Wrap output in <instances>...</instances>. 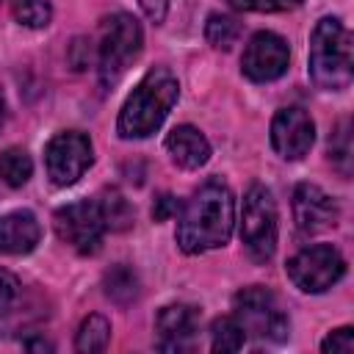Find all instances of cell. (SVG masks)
Returning <instances> with one entry per match:
<instances>
[{
	"mask_svg": "<svg viewBox=\"0 0 354 354\" xmlns=\"http://www.w3.org/2000/svg\"><path fill=\"white\" fill-rule=\"evenodd\" d=\"M235 224V199L221 180H207L183 205L177 218V243L185 254L218 249L230 241Z\"/></svg>",
	"mask_w": 354,
	"mask_h": 354,
	"instance_id": "6da1fadb",
	"label": "cell"
},
{
	"mask_svg": "<svg viewBox=\"0 0 354 354\" xmlns=\"http://www.w3.org/2000/svg\"><path fill=\"white\" fill-rule=\"evenodd\" d=\"M177 97H180L177 77L166 66L149 69L138 80V86L133 88V94L124 100V105L119 111V122H116L119 136L122 138H147V136H152L163 124L169 111L174 108Z\"/></svg>",
	"mask_w": 354,
	"mask_h": 354,
	"instance_id": "7a4b0ae2",
	"label": "cell"
},
{
	"mask_svg": "<svg viewBox=\"0 0 354 354\" xmlns=\"http://www.w3.org/2000/svg\"><path fill=\"white\" fill-rule=\"evenodd\" d=\"M310 77L324 91H343L354 77V44L348 28L324 17L310 36Z\"/></svg>",
	"mask_w": 354,
	"mask_h": 354,
	"instance_id": "3957f363",
	"label": "cell"
},
{
	"mask_svg": "<svg viewBox=\"0 0 354 354\" xmlns=\"http://www.w3.org/2000/svg\"><path fill=\"white\" fill-rule=\"evenodd\" d=\"M141 44H144V33L133 14L116 11L100 22L94 55H97V69L105 86L116 83L124 75V69L138 58Z\"/></svg>",
	"mask_w": 354,
	"mask_h": 354,
	"instance_id": "277c9868",
	"label": "cell"
},
{
	"mask_svg": "<svg viewBox=\"0 0 354 354\" xmlns=\"http://www.w3.org/2000/svg\"><path fill=\"white\" fill-rule=\"evenodd\" d=\"M241 241L254 263H268L277 252V202L260 183H254L243 196Z\"/></svg>",
	"mask_w": 354,
	"mask_h": 354,
	"instance_id": "5b68a950",
	"label": "cell"
},
{
	"mask_svg": "<svg viewBox=\"0 0 354 354\" xmlns=\"http://www.w3.org/2000/svg\"><path fill=\"white\" fill-rule=\"evenodd\" d=\"M238 324L243 326L246 335H254L260 340H271V343H282L288 337V315L279 307L277 296L263 288V285H249L243 290L235 293V313Z\"/></svg>",
	"mask_w": 354,
	"mask_h": 354,
	"instance_id": "8992f818",
	"label": "cell"
},
{
	"mask_svg": "<svg viewBox=\"0 0 354 354\" xmlns=\"http://www.w3.org/2000/svg\"><path fill=\"white\" fill-rule=\"evenodd\" d=\"M285 268H288L290 282L299 290L324 293L346 274V260L332 243H315V246H307L299 254H293Z\"/></svg>",
	"mask_w": 354,
	"mask_h": 354,
	"instance_id": "52a82bcc",
	"label": "cell"
},
{
	"mask_svg": "<svg viewBox=\"0 0 354 354\" xmlns=\"http://www.w3.org/2000/svg\"><path fill=\"white\" fill-rule=\"evenodd\" d=\"M53 224H55L58 238L66 246H72L77 254H94L102 243L105 221L94 199H80V202L58 207Z\"/></svg>",
	"mask_w": 354,
	"mask_h": 354,
	"instance_id": "ba28073f",
	"label": "cell"
},
{
	"mask_svg": "<svg viewBox=\"0 0 354 354\" xmlns=\"http://www.w3.org/2000/svg\"><path fill=\"white\" fill-rule=\"evenodd\" d=\"M91 160H94L91 141H88L86 133H77V130L58 133L44 147L47 177L55 185H72V183H77L83 177V171L91 166Z\"/></svg>",
	"mask_w": 354,
	"mask_h": 354,
	"instance_id": "9c48e42d",
	"label": "cell"
},
{
	"mask_svg": "<svg viewBox=\"0 0 354 354\" xmlns=\"http://www.w3.org/2000/svg\"><path fill=\"white\" fill-rule=\"evenodd\" d=\"M288 61H290L288 41L271 30H260L249 39L243 58H241V69L249 80L268 83V80H277L279 75H285Z\"/></svg>",
	"mask_w": 354,
	"mask_h": 354,
	"instance_id": "30bf717a",
	"label": "cell"
},
{
	"mask_svg": "<svg viewBox=\"0 0 354 354\" xmlns=\"http://www.w3.org/2000/svg\"><path fill=\"white\" fill-rule=\"evenodd\" d=\"M315 141V124L310 113L299 105L279 108L271 122V147L285 160H299L310 152Z\"/></svg>",
	"mask_w": 354,
	"mask_h": 354,
	"instance_id": "8fae6325",
	"label": "cell"
},
{
	"mask_svg": "<svg viewBox=\"0 0 354 354\" xmlns=\"http://www.w3.org/2000/svg\"><path fill=\"white\" fill-rule=\"evenodd\" d=\"M337 205L335 199L313 185V183H299L296 191H293V218H296V227L304 232V235H315V232H324L329 227L337 224Z\"/></svg>",
	"mask_w": 354,
	"mask_h": 354,
	"instance_id": "7c38bea8",
	"label": "cell"
},
{
	"mask_svg": "<svg viewBox=\"0 0 354 354\" xmlns=\"http://www.w3.org/2000/svg\"><path fill=\"white\" fill-rule=\"evenodd\" d=\"M160 351H188L199 332V310L191 304H169L155 318Z\"/></svg>",
	"mask_w": 354,
	"mask_h": 354,
	"instance_id": "4fadbf2b",
	"label": "cell"
},
{
	"mask_svg": "<svg viewBox=\"0 0 354 354\" xmlns=\"http://www.w3.org/2000/svg\"><path fill=\"white\" fill-rule=\"evenodd\" d=\"M41 227L30 210H14L0 216V252L3 254H28L36 249Z\"/></svg>",
	"mask_w": 354,
	"mask_h": 354,
	"instance_id": "5bb4252c",
	"label": "cell"
},
{
	"mask_svg": "<svg viewBox=\"0 0 354 354\" xmlns=\"http://www.w3.org/2000/svg\"><path fill=\"white\" fill-rule=\"evenodd\" d=\"M166 149L171 155V160L180 169H199L207 163L210 158V144L207 138L191 127V124H177L169 136H166Z\"/></svg>",
	"mask_w": 354,
	"mask_h": 354,
	"instance_id": "9a60e30c",
	"label": "cell"
},
{
	"mask_svg": "<svg viewBox=\"0 0 354 354\" xmlns=\"http://www.w3.org/2000/svg\"><path fill=\"white\" fill-rule=\"evenodd\" d=\"M102 285H105V296L113 299L116 304H130V301H136L138 293H141V290H138V277H136V271H133L130 266H124V263H119V266H113L111 271H105Z\"/></svg>",
	"mask_w": 354,
	"mask_h": 354,
	"instance_id": "2e32d148",
	"label": "cell"
},
{
	"mask_svg": "<svg viewBox=\"0 0 354 354\" xmlns=\"http://www.w3.org/2000/svg\"><path fill=\"white\" fill-rule=\"evenodd\" d=\"M246 343V332L238 324L235 315H221L210 324V348L216 354H227V351H241Z\"/></svg>",
	"mask_w": 354,
	"mask_h": 354,
	"instance_id": "e0dca14e",
	"label": "cell"
},
{
	"mask_svg": "<svg viewBox=\"0 0 354 354\" xmlns=\"http://www.w3.org/2000/svg\"><path fill=\"white\" fill-rule=\"evenodd\" d=\"M97 205H100L105 230L122 232V230L130 227V221H133V207H130V202H127L116 188H105L102 196L97 199Z\"/></svg>",
	"mask_w": 354,
	"mask_h": 354,
	"instance_id": "ac0fdd59",
	"label": "cell"
},
{
	"mask_svg": "<svg viewBox=\"0 0 354 354\" xmlns=\"http://www.w3.org/2000/svg\"><path fill=\"white\" fill-rule=\"evenodd\" d=\"M33 174V160L22 147H8L0 152V180L11 188H19L30 180Z\"/></svg>",
	"mask_w": 354,
	"mask_h": 354,
	"instance_id": "d6986e66",
	"label": "cell"
},
{
	"mask_svg": "<svg viewBox=\"0 0 354 354\" xmlns=\"http://www.w3.org/2000/svg\"><path fill=\"white\" fill-rule=\"evenodd\" d=\"M108 340H111V324L108 318L102 315H88L83 318L77 335H75V348L83 351V354H91V351H105L108 348Z\"/></svg>",
	"mask_w": 354,
	"mask_h": 354,
	"instance_id": "ffe728a7",
	"label": "cell"
},
{
	"mask_svg": "<svg viewBox=\"0 0 354 354\" xmlns=\"http://www.w3.org/2000/svg\"><path fill=\"white\" fill-rule=\"evenodd\" d=\"M241 36V25L235 17L230 14H210L207 25H205V39L216 47V50H230Z\"/></svg>",
	"mask_w": 354,
	"mask_h": 354,
	"instance_id": "44dd1931",
	"label": "cell"
},
{
	"mask_svg": "<svg viewBox=\"0 0 354 354\" xmlns=\"http://www.w3.org/2000/svg\"><path fill=\"white\" fill-rule=\"evenodd\" d=\"M329 160L337 166V171L343 177L351 174V130H348V119H343L335 133L329 136Z\"/></svg>",
	"mask_w": 354,
	"mask_h": 354,
	"instance_id": "7402d4cb",
	"label": "cell"
},
{
	"mask_svg": "<svg viewBox=\"0 0 354 354\" xmlns=\"http://www.w3.org/2000/svg\"><path fill=\"white\" fill-rule=\"evenodd\" d=\"M14 19L25 28H44L53 19V6L50 0H17Z\"/></svg>",
	"mask_w": 354,
	"mask_h": 354,
	"instance_id": "603a6c76",
	"label": "cell"
},
{
	"mask_svg": "<svg viewBox=\"0 0 354 354\" xmlns=\"http://www.w3.org/2000/svg\"><path fill=\"white\" fill-rule=\"evenodd\" d=\"M324 354H351L354 351V329L351 326H340L335 332H329L321 343Z\"/></svg>",
	"mask_w": 354,
	"mask_h": 354,
	"instance_id": "cb8c5ba5",
	"label": "cell"
},
{
	"mask_svg": "<svg viewBox=\"0 0 354 354\" xmlns=\"http://www.w3.org/2000/svg\"><path fill=\"white\" fill-rule=\"evenodd\" d=\"M299 3L301 0H230V6L238 11H260V14L288 11V8H296Z\"/></svg>",
	"mask_w": 354,
	"mask_h": 354,
	"instance_id": "d4e9b609",
	"label": "cell"
},
{
	"mask_svg": "<svg viewBox=\"0 0 354 354\" xmlns=\"http://www.w3.org/2000/svg\"><path fill=\"white\" fill-rule=\"evenodd\" d=\"M17 296H19V279L11 271L0 268V310L11 307L17 301Z\"/></svg>",
	"mask_w": 354,
	"mask_h": 354,
	"instance_id": "484cf974",
	"label": "cell"
},
{
	"mask_svg": "<svg viewBox=\"0 0 354 354\" xmlns=\"http://www.w3.org/2000/svg\"><path fill=\"white\" fill-rule=\"evenodd\" d=\"M91 58H97L91 41H86V39H75V41H72V50H69V61H72V66H75V69H86V66L91 64Z\"/></svg>",
	"mask_w": 354,
	"mask_h": 354,
	"instance_id": "4316f807",
	"label": "cell"
},
{
	"mask_svg": "<svg viewBox=\"0 0 354 354\" xmlns=\"http://www.w3.org/2000/svg\"><path fill=\"white\" fill-rule=\"evenodd\" d=\"M177 210H180V202H177L171 194H160V196L155 199V205H152V218H155V221H169Z\"/></svg>",
	"mask_w": 354,
	"mask_h": 354,
	"instance_id": "83f0119b",
	"label": "cell"
},
{
	"mask_svg": "<svg viewBox=\"0 0 354 354\" xmlns=\"http://www.w3.org/2000/svg\"><path fill=\"white\" fill-rule=\"evenodd\" d=\"M141 3V8H144V14L158 25V22H163L166 19V0H138Z\"/></svg>",
	"mask_w": 354,
	"mask_h": 354,
	"instance_id": "f1b7e54d",
	"label": "cell"
},
{
	"mask_svg": "<svg viewBox=\"0 0 354 354\" xmlns=\"http://www.w3.org/2000/svg\"><path fill=\"white\" fill-rule=\"evenodd\" d=\"M22 348H28V351H53V343H47L44 337H28V340H22Z\"/></svg>",
	"mask_w": 354,
	"mask_h": 354,
	"instance_id": "f546056e",
	"label": "cell"
},
{
	"mask_svg": "<svg viewBox=\"0 0 354 354\" xmlns=\"http://www.w3.org/2000/svg\"><path fill=\"white\" fill-rule=\"evenodd\" d=\"M3 122H6V97L0 91V127H3Z\"/></svg>",
	"mask_w": 354,
	"mask_h": 354,
	"instance_id": "4dcf8cb0",
	"label": "cell"
}]
</instances>
